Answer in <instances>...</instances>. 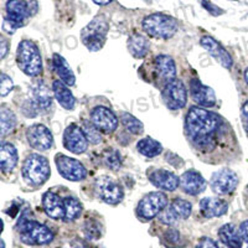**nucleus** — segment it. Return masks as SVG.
I'll return each instance as SVG.
<instances>
[{"mask_svg": "<svg viewBox=\"0 0 248 248\" xmlns=\"http://www.w3.org/2000/svg\"><path fill=\"white\" fill-rule=\"evenodd\" d=\"M222 121L217 114L202 107L190 108L186 114V132L190 140L201 149H212L215 136L220 129Z\"/></svg>", "mask_w": 248, "mask_h": 248, "instance_id": "f257e3e1", "label": "nucleus"}, {"mask_svg": "<svg viewBox=\"0 0 248 248\" xmlns=\"http://www.w3.org/2000/svg\"><path fill=\"white\" fill-rule=\"evenodd\" d=\"M16 229L21 241L26 245H47L54 240L52 231L45 225L30 220L26 212L20 217Z\"/></svg>", "mask_w": 248, "mask_h": 248, "instance_id": "f03ea898", "label": "nucleus"}, {"mask_svg": "<svg viewBox=\"0 0 248 248\" xmlns=\"http://www.w3.org/2000/svg\"><path fill=\"white\" fill-rule=\"evenodd\" d=\"M17 67L26 76L36 77L43 72V59L36 45L30 40H24L17 46Z\"/></svg>", "mask_w": 248, "mask_h": 248, "instance_id": "7ed1b4c3", "label": "nucleus"}, {"mask_svg": "<svg viewBox=\"0 0 248 248\" xmlns=\"http://www.w3.org/2000/svg\"><path fill=\"white\" fill-rule=\"evenodd\" d=\"M21 172L26 183L34 186H41L50 178V164L43 155L30 154L24 161Z\"/></svg>", "mask_w": 248, "mask_h": 248, "instance_id": "20e7f679", "label": "nucleus"}, {"mask_svg": "<svg viewBox=\"0 0 248 248\" xmlns=\"http://www.w3.org/2000/svg\"><path fill=\"white\" fill-rule=\"evenodd\" d=\"M143 29L150 36L168 40L176 34L179 24L169 15L155 13L143 20Z\"/></svg>", "mask_w": 248, "mask_h": 248, "instance_id": "39448f33", "label": "nucleus"}, {"mask_svg": "<svg viewBox=\"0 0 248 248\" xmlns=\"http://www.w3.org/2000/svg\"><path fill=\"white\" fill-rule=\"evenodd\" d=\"M108 21L105 16H96L83 28L81 32L82 43L90 51H99L106 43L108 32Z\"/></svg>", "mask_w": 248, "mask_h": 248, "instance_id": "423d86ee", "label": "nucleus"}, {"mask_svg": "<svg viewBox=\"0 0 248 248\" xmlns=\"http://www.w3.org/2000/svg\"><path fill=\"white\" fill-rule=\"evenodd\" d=\"M168 205L167 195L163 192H150L145 195L138 203L137 212L144 220H152L155 216L160 215Z\"/></svg>", "mask_w": 248, "mask_h": 248, "instance_id": "0eeeda50", "label": "nucleus"}, {"mask_svg": "<svg viewBox=\"0 0 248 248\" xmlns=\"http://www.w3.org/2000/svg\"><path fill=\"white\" fill-rule=\"evenodd\" d=\"M96 192L102 201L109 205H117L123 200L124 192L121 184L109 176H101L96 181Z\"/></svg>", "mask_w": 248, "mask_h": 248, "instance_id": "6e6552de", "label": "nucleus"}, {"mask_svg": "<svg viewBox=\"0 0 248 248\" xmlns=\"http://www.w3.org/2000/svg\"><path fill=\"white\" fill-rule=\"evenodd\" d=\"M55 161L59 174L66 180L81 181L87 176V170L83 167V164L76 159L70 158L67 155L57 154L55 156Z\"/></svg>", "mask_w": 248, "mask_h": 248, "instance_id": "1a4fd4ad", "label": "nucleus"}, {"mask_svg": "<svg viewBox=\"0 0 248 248\" xmlns=\"http://www.w3.org/2000/svg\"><path fill=\"white\" fill-rule=\"evenodd\" d=\"M163 101L168 108L172 110L181 109L187 102V92L180 79H174L165 86L163 91Z\"/></svg>", "mask_w": 248, "mask_h": 248, "instance_id": "9d476101", "label": "nucleus"}, {"mask_svg": "<svg viewBox=\"0 0 248 248\" xmlns=\"http://www.w3.org/2000/svg\"><path fill=\"white\" fill-rule=\"evenodd\" d=\"M26 139L30 147L39 152H45L52 148L54 145V137L51 134L50 129L44 124H34L26 130Z\"/></svg>", "mask_w": 248, "mask_h": 248, "instance_id": "9b49d317", "label": "nucleus"}, {"mask_svg": "<svg viewBox=\"0 0 248 248\" xmlns=\"http://www.w3.org/2000/svg\"><path fill=\"white\" fill-rule=\"evenodd\" d=\"M88 139L82 128L76 124H70L63 133V147L71 153L82 154L88 148Z\"/></svg>", "mask_w": 248, "mask_h": 248, "instance_id": "f8f14e48", "label": "nucleus"}, {"mask_svg": "<svg viewBox=\"0 0 248 248\" xmlns=\"http://www.w3.org/2000/svg\"><path fill=\"white\" fill-rule=\"evenodd\" d=\"M237 185H238V176L236 172L230 169L216 171L210 180L212 191L217 195L231 194L236 189Z\"/></svg>", "mask_w": 248, "mask_h": 248, "instance_id": "ddd939ff", "label": "nucleus"}, {"mask_svg": "<svg viewBox=\"0 0 248 248\" xmlns=\"http://www.w3.org/2000/svg\"><path fill=\"white\" fill-rule=\"evenodd\" d=\"M91 122L102 133H112L118 127V118L109 108L98 106L91 113Z\"/></svg>", "mask_w": 248, "mask_h": 248, "instance_id": "4468645a", "label": "nucleus"}, {"mask_svg": "<svg viewBox=\"0 0 248 248\" xmlns=\"http://www.w3.org/2000/svg\"><path fill=\"white\" fill-rule=\"evenodd\" d=\"M190 94L194 102L200 107L211 108L216 105V94L209 86H205L200 79L195 78L190 82Z\"/></svg>", "mask_w": 248, "mask_h": 248, "instance_id": "2eb2a0df", "label": "nucleus"}, {"mask_svg": "<svg viewBox=\"0 0 248 248\" xmlns=\"http://www.w3.org/2000/svg\"><path fill=\"white\" fill-rule=\"evenodd\" d=\"M200 44L203 48H205L222 67L231 68L233 65V60H232L231 55L226 51V48L221 45L220 43H217L216 40L211 36H203L201 37Z\"/></svg>", "mask_w": 248, "mask_h": 248, "instance_id": "dca6fc26", "label": "nucleus"}, {"mask_svg": "<svg viewBox=\"0 0 248 248\" xmlns=\"http://www.w3.org/2000/svg\"><path fill=\"white\" fill-rule=\"evenodd\" d=\"M149 181L158 189L165 190V191H174L180 185V179L171 171L163 169L152 170L148 172Z\"/></svg>", "mask_w": 248, "mask_h": 248, "instance_id": "f3484780", "label": "nucleus"}, {"mask_svg": "<svg viewBox=\"0 0 248 248\" xmlns=\"http://www.w3.org/2000/svg\"><path fill=\"white\" fill-rule=\"evenodd\" d=\"M180 187L186 194L196 196L205 191L207 183L200 172L196 170H189L180 176Z\"/></svg>", "mask_w": 248, "mask_h": 248, "instance_id": "a211bd4d", "label": "nucleus"}, {"mask_svg": "<svg viewBox=\"0 0 248 248\" xmlns=\"http://www.w3.org/2000/svg\"><path fill=\"white\" fill-rule=\"evenodd\" d=\"M155 72L161 82H164L165 85H169L176 76V66H175L174 60L168 55L156 56L155 57Z\"/></svg>", "mask_w": 248, "mask_h": 248, "instance_id": "6ab92c4d", "label": "nucleus"}, {"mask_svg": "<svg viewBox=\"0 0 248 248\" xmlns=\"http://www.w3.org/2000/svg\"><path fill=\"white\" fill-rule=\"evenodd\" d=\"M6 13H8V19L12 20L19 28L25 24L28 17L31 15L29 4L25 0H8Z\"/></svg>", "mask_w": 248, "mask_h": 248, "instance_id": "aec40b11", "label": "nucleus"}, {"mask_svg": "<svg viewBox=\"0 0 248 248\" xmlns=\"http://www.w3.org/2000/svg\"><path fill=\"white\" fill-rule=\"evenodd\" d=\"M43 206L46 215L54 220H63L65 218V205L55 192L47 191L43 196Z\"/></svg>", "mask_w": 248, "mask_h": 248, "instance_id": "412c9836", "label": "nucleus"}, {"mask_svg": "<svg viewBox=\"0 0 248 248\" xmlns=\"http://www.w3.org/2000/svg\"><path fill=\"white\" fill-rule=\"evenodd\" d=\"M200 209L206 218H214L223 216L229 210V203L217 198H205L201 200Z\"/></svg>", "mask_w": 248, "mask_h": 248, "instance_id": "4be33fe9", "label": "nucleus"}, {"mask_svg": "<svg viewBox=\"0 0 248 248\" xmlns=\"http://www.w3.org/2000/svg\"><path fill=\"white\" fill-rule=\"evenodd\" d=\"M31 101L34 102L37 109L46 110L52 105V96L48 88L43 82H37L31 86Z\"/></svg>", "mask_w": 248, "mask_h": 248, "instance_id": "5701e85b", "label": "nucleus"}, {"mask_svg": "<svg viewBox=\"0 0 248 248\" xmlns=\"http://www.w3.org/2000/svg\"><path fill=\"white\" fill-rule=\"evenodd\" d=\"M218 237L221 242L227 248H242V236L240 230L236 229V226L232 223H226L218 230Z\"/></svg>", "mask_w": 248, "mask_h": 248, "instance_id": "b1692460", "label": "nucleus"}, {"mask_svg": "<svg viewBox=\"0 0 248 248\" xmlns=\"http://www.w3.org/2000/svg\"><path fill=\"white\" fill-rule=\"evenodd\" d=\"M17 164V150L12 143L1 141L0 145V168L4 172L14 170Z\"/></svg>", "mask_w": 248, "mask_h": 248, "instance_id": "393cba45", "label": "nucleus"}, {"mask_svg": "<svg viewBox=\"0 0 248 248\" xmlns=\"http://www.w3.org/2000/svg\"><path fill=\"white\" fill-rule=\"evenodd\" d=\"M52 91H54V96L56 101L59 102L60 106L63 107L67 110H72L76 105V99L67 85H65L63 82L55 81L52 83Z\"/></svg>", "mask_w": 248, "mask_h": 248, "instance_id": "a878e982", "label": "nucleus"}, {"mask_svg": "<svg viewBox=\"0 0 248 248\" xmlns=\"http://www.w3.org/2000/svg\"><path fill=\"white\" fill-rule=\"evenodd\" d=\"M52 63H54L55 72L60 77V79L65 85L74 86L75 82H76V77L74 75V71L71 70V67L68 66L67 61L61 55L55 54L54 57H52Z\"/></svg>", "mask_w": 248, "mask_h": 248, "instance_id": "bb28decb", "label": "nucleus"}, {"mask_svg": "<svg viewBox=\"0 0 248 248\" xmlns=\"http://www.w3.org/2000/svg\"><path fill=\"white\" fill-rule=\"evenodd\" d=\"M128 50L136 59H143L149 51V41L143 35H132L128 39Z\"/></svg>", "mask_w": 248, "mask_h": 248, "instance_id": "cd10ccee", "label": "nucleus"}, {"mask_svg": "<svg viewBox=\"0 0 248 248\" xmlns=\"http://www.w3.org/2000/svg\"><path fill=\"white\" fill-rule=\"evenodd\" d=\"M137 149L140 153L141 155L147 156V158H154V156H158L159 154H161L163 152V147L159 141L154 140L153 138H144L141 140L138 141L137 144Z\"/></svg>", "mask_w": 248, "mask_h": 248, "instance_id": "c85d7f7f", "label": "nucleus"}, {"mask_svg": "<svg viewBox=\"0 0 248 248\" xmlns=\"http://www.w3.org/2000/svg\"><path fill=\"white\" fill-rule=\"evenodd\" d=\"M16 125V117L14 113L8 108H1L0 112V130H1V137L8 136L12 133Z\"/></svg>", "mask_w": 248, "mask_h": 248, "instance_id": "c756f323", "label": "nucleus"}, {"mask_svg": "<svg viewBox=\"0 0 248 248\" xmlns=\"http://www.w3.org/2000/svg\"><path fill=\"white\" fill-rule=\"evenodd\" d=\"M63 205H65V218H63V221H66V222L75 221L81 215L82 206L76 198H72V196L66 198L63 200Z\"/></svg>", "mask_w": 248, "mask_h": 248, "instance_id": "7c9ffc66", "label": "nucleus"}, {"mask_svg": "<svg viewBox=\"0 0 248 248\" xmlns=\"http://www.w3.org/2000/svg\"><path fill=\"white\" fill-rule=\"evenodd\" d=\"M121 121L123 123V125L125 127V129L128 132H130L132 134H141L144 130V125L138 118L129 114V113H122L121 114Z\"/></svg>", "mask_w": 248, "mask_h": 248, "instance_id": "2f4dec72", "label": "nucleus"}, {"mask_svg": "<svg viewBox=\"0 0 248 248\" xmlns=\"http://www.w3.org/2000/svg\"><path fill=\"white\" fill-rule=\"evenodd\" d=\"M170 206H171L172 210L178 214V216L180 217L181 220L189 218L190 215H191L192 205L189 202V201L183 200V199H175Z\"/></svg>", "mask_w": 248, "mask_h": 248, "instance_id": "473e14b6", "label": "nucleus"}, {"mask_svg": "<svg viewBox=\"0 0 248 248\" xmlns=\"http://www.w3.org/2000/svg\"><path fill=\"white\" fill-rule=\"evenodd\" d=\"M103 161L110 170H118L122 167V156L117 150L110 149L103 153Z\"/></svg>", "mask_w": 248, "mask_h": 248, "instance_id": "72a5a7b5", "label": "nucleus"}, {"mask_svg": "<svg viewBox=\"0 0 248 248\" xmlns=\"http://www.w3.org/2000/svg\"><path fill=\"white\" fill-rule=\"evenodd\" d=\"M83 232H85L87 240H98L99 237L102 236L101 225L94 220H87V222L85 223V227H83Z\"/></svg>", "mask_w": 248, "mask_h": 248, "instance_id": "f704fd0d", "label": "nucleus"}, {"mask_svg": "<svg viewBox=\"0 0 248 248\" xmlns=\"http://www.w3.org/2000/svg\"><path fill=\"white\" fill-rule=\"evenodd\" d=\"M83 132H85L86 137H87L88 141H90L91 144H99L102 141V136L101 133H99V130L97 129L96 125L92 123V122H85L83 123Z\"/></svg>", "mask_w": 248, "mask_h": 248, "instance_id": "c9c22d12", "label": "nucleus"}, {"mask_svg": "<svg viewBox=\"0 0 248 248\" xmlns=\"http://www.w3.org/2000/svg\"><path fill=\"white\" fill-rule=\"evenodd\" d=\"M159 218H160L161 222L165 223V225H169V226L175 225V223L180 220V217H179L178 214H176V212L172 210L171 206H169V207H165V209L160 212V215H159Z\"/></svg>", "mask_w": 248, "mask_h": 248, "instance_id": "e433bc0d", "label": "nucleus"}, {"mask_svg": "<svg viewBox=\"0 0 248 248\" xmlns=\"http://www.w3.org/2000/svg\"><path fill=\"white\" fill-rule=\"evenodd\" d=\"M14 87V82L6 74H1V81H0V92H1V97L8 96L9 92Z\"/></svg>", "mask_w": 248, "mask_h": 248, "instance_id": "4c0bfd02", "label": "nucleus"}, {"mask_svg": "<svg viewBox=\"0 0 248 248\" xmlns=\"http://www.w3.org/2000/svg\"><path fill=\"white\" fill-rule=\"evenodd\" d=\"M201 4H202L203 8H205L210 14L214 15V16H218V15L223 14L222 9L218 8L217 5H215L214 3H211V1H209V0H202V3Z\"/></svg>", "mask_w": 248, "mask_h": 248, "instance_id": "58836bf2", "label": "nucleus"}, {"mask_svg": "<svg viewBox=\"0 0 248 248\" xmlns=\"http://www.w3.org/2000/svg\"><path fill=\"white\" fill-rule=\"evenodd\" d=\"M195 248H218V246H217V243L214 240H211L209 237H203V238H201L199 241V243Z\"/></svg>", "mask_w": 248, "mask_h": 248, "instance_id": "ea45409f", "label": "nucleus"}, {"mask_svg": "<svg viewBox=\"0 0 248 248\" xmlns=\"http://www.w3.org/2000/svg\"><path fill=\"white\" fill-rule=\"evenodd\" d=\"M16 29H19V26L16 25L15 23H13L12 20H9L8 17H5L3 21V30L5 31L6 34H14L15 31H16Z\"/></svg>", "mask_w": 248, "mask_h": 248, "instance_id": "a19ab883", "label": "nucleus"}, {"mask_svg": "<svg viewBox=\"0 0 248 248\" xmlns=\"http://www.w3.org/2000/svg\"><path fill=\"white\" fill-rule=\"evenodd\" d=\"M165 240H167L168 242L171 243L180 242V233H179V231H176V230H168V231L165 232Z\"/></svg>", "mask_w": 248, "mask_h": 248, "instance_id": "79ce46f5", "label": "nucleus"}, {"mask_svg": "<svg viewBox=\"0 0 248 248\" xmlns=\"http://www.w3.org/2000/svg\"><path fill=\"white\" fill-rule=\"evenodd\" d=\"M241 116H242L243 127L248 132V101L242 106V110H241Z\"/></svg>", "mask_w": 248, "mask_h": 248, "instance_id": "37998d69", "label": "nucleus"}, {"mask_svg": "<svg viewBox=\"0 0 248 248\" xmlns=\"http://www.w3.org/2000/svg\"><path fill=\"white\" fill-rule=\"evenodd\" d=\"M238 230H240V233L242 236V240L248 245V220L243 221L240 225V229Z\"/></svg>", "mask_w": 248, "mask_h": 248, "instance_id": "c03bdc74", "label": "nucleus"}, {"mask_svg": "<svg viewBox=\"0 0 248 248\" xmlns=\"http://www.w3.org/2000/svg\"><path fill=\"white\" fill-rule=\"evenodd\" d=\"M71 245H72V248H91L90 245L82 240H74Z\"/></svg>", "mask_w": 248, "mask_h": 248, "instance_id": "a18cd8bd", "label": "nucleus"}, {"mask_svg": "<svg viewBox=\"0 0 248 248\" xmlns=\"http://www.w3.org/2000/svg\"><path fill=\"white\" fill-rule=\"evenodd\" d=\"M6 52H8V44H6V41L4 39H1V59H4L6 55Z\"/></svg>", "mask_w": 248, "mask_h": 248, "instance_id": "49530a36", "label": "nucleus"}, {"mask_svg": "<svg viewBox=\"0 0 248 248\" xmlns=\"http://www.w3.org/2000/svg\"><path fill=\"white\" fill-rule=\"evenodd\" d=\"M97 5H107V4L112 3L113 0H93Z\"/></svg>", "mask_w": 248, "mask_h": 248, "instance_id": "de8ad7c7", "label": "nucleus"}, {"mask_svg": "<svg viewBox=\"0 0 248 248\" xmlns=\"http://www.w3.org/2000/svg\"><path fill=\"white\" fill-rule=\"evenodd\" d=\"M245 79H246V82H247V85H248V68L245 71Z\"/></svg>", "mask_w": 248, "mask_h": 248, "instance_id": "09e8293b", "label": "nucleus"}, {"mask_svg": "<svg viewBox=\"0 0 248 248\" xmlns=\"http://www.w3.org/2000/svg\"><path fill=\"white\" fill-rule=\"evenodd\" d=\"M1 248H5V243H4V241H1Z\"/></svg>", "mask_w": 248, "mask_h": 248, "instance_id": "8fccbe9b", "label": "nucleus"}, {"mask_svg": "<svg viewBox=\"0 0 248 248\" xmlns=\"http://www.w3.org/2000/svg\"><path fill=\"white\" fill-rule=\"evenodd\" d=\"M233 1H236V0H233Z\"/></svg>", "mask_w": 248, "mask_h": 248, "instance_id": "3c124183", "label": "nucleus"}]
</instances>
